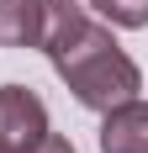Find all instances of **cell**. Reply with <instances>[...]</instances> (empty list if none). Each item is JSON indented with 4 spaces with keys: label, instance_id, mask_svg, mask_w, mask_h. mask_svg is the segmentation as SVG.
<instances>
[{
    "label": "cell",
    "instance_id": "6da1fadb",
    "mask_svg": "<svg viewBox=\"0 0 148 153\" xmlns=\"http://www.w3.org/2000/svg\"><path fill=\"white\" fill-rule=\"evenodd\" d=\"M48 63L58 69V79L69 85V95L85 111H111V106H122V100H132L143 90L138 63L117 48V37H111L106 21H90L58 58H48Z\"/></svg>",
    "mask_w": 148,
    "mask_h": 153
},
{
    "label": "cell",
    "instance_id": "7a4b0ae2",
    "mask_svg": "<svg viewBox=\"0 0 148 153\" xmlns=\"http://www.w3.org/2000/svg\"><path fill=\"white\" fill-rule=\"evenodd\" d=\"M48 132V106L27 85H0V143L11 153H27Z\"/></svg>",
    "mask_w": 148,
    "mask_h": 153
},
{
    "label": "cell",
    "instance_id": "3957f363",
    "mask_svg": "<svg viewBox=\"0 0 148 153\" xmlns=\"http://www.w3.org/2000/svg\"><path fill=\"white\" fill-rule=\"evenodd\" d=\"M101 116V153H148V100L132 95Z\"/></svg>",
    "mask_w": 148,
    "mask_h": 153
},
{
    "label": "cell",
    "instance_id": "277c9868",
    "mask_svg": "<svg viewBox=\"0 0 148 153\" xmlns=\"http://www.w3.org/2000/svg\"><path fill=\"white\" fill-rule=\"evenodd\" d=\"M43 0H0V48H37Z\"/></svg>",
    "mask_w": 148,
    "mask_h": 153
},
{
    "label": "cell",
    "instance_id": "5b68a950",
    "mask_svg": "<svg viewBox=\"0 0 148 153\" xmlns=\"http://www.w3.org/2000/svg\"><path fill=\"white\" fill-rule=\"evenodd\" d=\"M85 5L106 27H122V32H143L148 27V0H85Z\"/></svg>",
    "mask_w": 148,
    "mask_h": 153
},
{
    "label": "cell",
    "instance_id": "8992f818",
    "mask_svg": "<svg viewBox=\"0 0 148 153\" xmlns=\"http://www.w3.org/2000/svg\"><path fill=\"white\" fill-rule=\"evenodd\" d=\"M27 153H74V143L64 137V132H53V127H48V132H43V137H37V143H32Z\"/></svg>",
    "mask_w": 148,
    "mask_h": 153
},
{
    "label": "cell",
    "instance_id": "52a82bcc",
    "mask_svg": "<svg viewBox=\"0 0 148 153\" xmlns=\"http://www.w3.org/2000/svg\"><path fill=\"white\" fill-rule=\"evenodd\" d=\"M0 153H11V148H5V143H0Z\"/></svg>",
    "mask_w": 148,
    "mask_h": 153
}]
</instances>
